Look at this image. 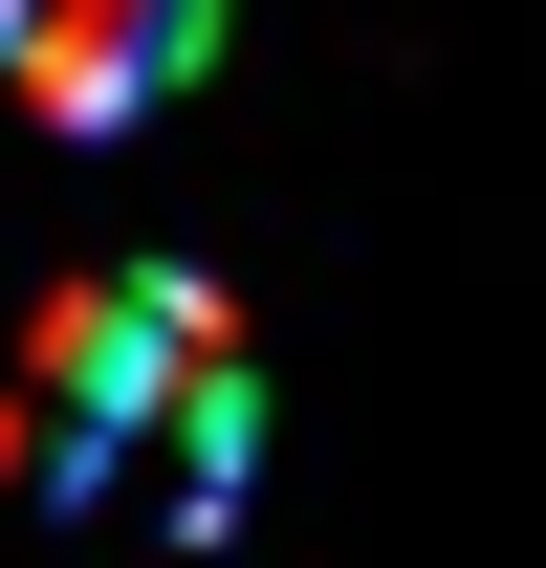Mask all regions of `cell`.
<instances>
[{
  "instance_id": "obj_1",
  "label": "cell",
  "mask_w": 546,
  "mask_h": 568,
  "mask_svg": "<svg viewBox=\"0 0 546 568\" xmlns=\"http://www.w3.org/2000/svg\"><path fill=\"white\" fill-rule=\"evenodd\" d=\"M219 328V284L198 263H88V284H44V328H22V372L67 394V459L88 437H132L153 394H175V351Z\"/></svg>"
}]
</instances>
